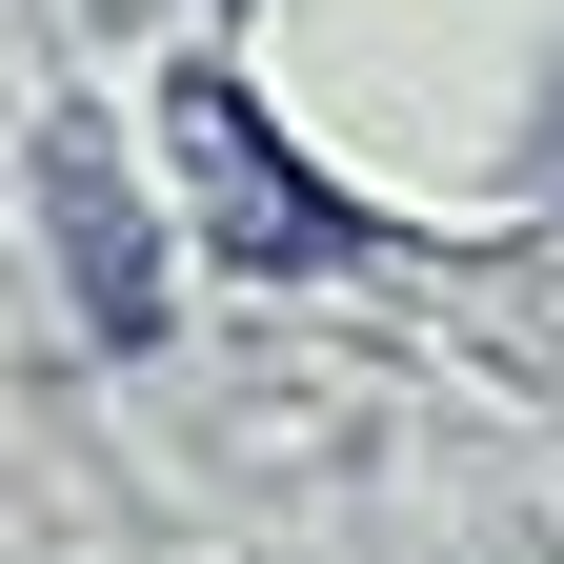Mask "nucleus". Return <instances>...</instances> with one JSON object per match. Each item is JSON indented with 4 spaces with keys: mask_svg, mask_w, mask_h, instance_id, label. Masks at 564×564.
Segmentation results:
<instances>
[]
</instances>
